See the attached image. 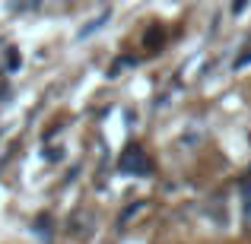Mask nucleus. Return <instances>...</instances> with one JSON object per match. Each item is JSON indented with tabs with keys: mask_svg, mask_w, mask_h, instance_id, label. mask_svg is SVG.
<instances>
[{
	"mask_svg": "<svg viewBox=\"0 0 251 244\" xmlns=\"http://www.w3.org/2000/svg\"><path fill=\"white\" fill-rule=\"evenodd\" d=\"M242 203H245V216L251 219V171L242 177Z\"/></svg>",
	"mask_w": 251,
	"mask_h": 244,
	"instance_id": "f03ea898",
	"label": "nucleus"
},
{
	"mask_svg": "<svg viewBox=\"0 0 251 244\" xmlns=\"http://www.w3.org/2000/svg\"><path fill=\"white\" fill-rule=\"evenodd\" d=\"M38 0H13L10 3V10H25V6H35Z\"/></svg>",
	"mask_w": 251,
	"mask_h": 244,
	"instance_id": "7ed1b4c3",
	"label": "nucleus"
},
{
	"mask_svg": "<svg viewBox=\"0 0 251 244\" xmlns=\"http://www.w3.org/2000/svg\"><path fill=\"white\" fill-rule=\"evenodd\" d=\"M118 168H121V175H134V177H143V175H150V159H147V153H143L140 146H130L127 153L121 155V162H118Z\"/></svg>",
	"mask_w": 251,
	"mask_h": 244,
	"instance_id": "f257e3e1",
	"label": "nucleus"
}]
</instances>
